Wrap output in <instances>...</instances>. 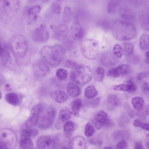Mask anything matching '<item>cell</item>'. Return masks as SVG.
<instances>
[{
	"mask_svg": "<svg viewBox=\"0 0 149 149\" xmlns=\"http://www.w3.org/2000/svg\"><path fill=\"white\" fill-rule=\"evenodd\" d=\"M40 55L47 64L53 67L59 65L63 61L65 54V50L60 44L46 46L40 49Z\"/></svg>",
	"mask_w": 149,
	"mask_h": 149,
	"instance_id": "obj_1",
	"label": "cell"
},
{
	"mask_svg": "<svg viewBox=\"0 0 149 149\" xmlns=\"http://www.w3.org/2000/svg\"><path fill=\"white\" fill-rule=\"evenodd\" d=\"M112 33L116 39L122 41L130 40L134 38L136 33L135 25L125 20H118L115 22L112 27Z\"/></svg>",
	"mask_w": 149,
	"mask_h": 149,
	"instance_id": "obj_2",
	"label": "cell"
},
{
	"mask_svg": "<svg viewBox=\"0 0 149 149\" xmlns=\"http://www.w3.org/2000/svg\"><path fill=\"white\" fill-rule=\"evenodd\" d=\"M56 114V109L53 106L41 103L37 123L38 127L45 130L50 127L54 122Z\"/></svg>",
	"mask_w": 149,
	"mask_h": 149,
	"instance_id": "obj_3",
	"label": "cell"
},
{
	"mask_svg": "<svg viewBox=\"0 0 149 149\" xmlns=\"http://www.w3.org/2000/svg\"><path fill=\"white\" fill-rule=\"evenodd\" d=\"M93 76L90 68L85 65L77 67L72 71L71 74V79L76 84L81 85L86 84L92 79Z\"/></svg>",
	"mask_w": 149,
	"mask_h": 149,
	"instance_id": "obj_4",
	"label": "cell"
},
{
	"mask_svg": "<svg viewBox=\"0 0 149 149\" xmlns=\"http://www.w3.org/2000/svg\"><path fill=\"white\" fill-rule=\"evenodd\" d=\"M80 49L83 56L88 59H96L100 54L99 43L95 39H86L84 40L81 43Z\"/></svg>",
	"mask_w": 149,
	"mask_h": 149,
	"instance_id": "obj_5",
	"label": "cell"
},
{
	"mask_svg": "<svg viewBox=\"0 0 149 149\" xmlns=\"http://www.w3.org/2000/svg\"><path fill=\"white\" fill-rule=\"evenodd\" d=\"M10 45L13 54L18 58L24 57L28 51L27 40L22 35H17L12 37L10 41Z\"/></svg>",
	"mask_w": 149,
	"mask_h": 149,
	"instance_id": "obj_6",
	"label": "cell"
},
{
	"mask_svg": "<svg viewBox=\"0 0 149 149\" xmlns=\"http://www.w3.org/2000/svg\"><path fill=\"white\" fill-rule=\"evenodd\" d=\"M0 142L7 148L13 149L17 146V137L15 132L8 128H3L0 130Z\"/></svg>",
	"mask_w": 149,
	"mask_h": 149,
	"instance_id": "obj_7",
	"label": "cell"
},
{
	"mask_svg": "<svg viewBox=\"0 0 149 149\" xmlns=\"http://www.w3.org/2000/svg\"><path fill=\"white\" fill-rule=\"evenodd\" d=\"M45 25L42 24L34 30L31 36L33 41L38 43H42L48 40L49 34L48 32L45 30Z\"/></svg>",
	"mask_w": 149,
	"mask_h": 149,
	"instance_id": "obj_8",
	"label": "cell"
},
{
	"mask_svg": "<svg viewBox=\"0 0 149 149\" xmlns=\"http://www.w3.org/2000/svg\"><path fill=\"white\" fill-rule=\"evenodd\" d=\"M95 125L97 129L111 126L112 123L107 114L104 111H100L96 114L94 118Z\"/></svg>",
	"mask_w": 149,
	"mask_h": 149,
	"instance_id": "obj_9",
	"label": "cell"
},
{
	"mask_svg": "<svg viewBox=\"0 0 149 149\" xmlns=\"http://www.w3.org/2000/svg\"><path fill=\"white\" fill-rule=\"evenodd\" d=\"M33 69L35 75L39 77H44L48 75L50 72L49 66L42 60H39L34 63Z\"/></svg>",
	"mask_w": 149,
	"mask_h": 149,
	"instance_id": "obj_10",
	"label": "cell"
},
{
	"mask_svg": "<svg viewBox=\"0 0 149 149\" xmlns=\"http://www.w3.org/2000/svg\"><path fill=\"white\" fill-rule=\"evenodd\" d=\"M19 6V0H4L3 13L10 17L18 11Z\"/></svg>",
	"mask_w": 149,
	"mask_h": 149,
	"instance_id": "obj_11",
	"label": "cell"
},
{
	"mask_svg": "<svg viewBox=\"0 0 149 149\" xmlns=\"http://www.w3.org/2000/svg\"><path fill=\"white\" fill-rule=\"evenodd\" d=\"M56 142L52 137L42 135L39 137L36 141V145L38 148L49 149L54 148Z\"/></svg>",
	"mask_w": 149,
	"mask_h": 149,
	"instance_id": "obj_12",
	"label": "cell"
},
{
	"mask_svg": "<svg viewBox=\"0 0 149 149\" xmlns=\"http://www.w3.org/2000/svg\"><path fill=\"white\" fill-rule=\"evenodd\" d=\"M131 70L130 65L122 64L109 70L107 72V74L110 77H117L130 73Z\"/></svg>",
	"mask_w": 149,
	"mask_h": 149,
	"instance_id": "obj_13",
	"label": "cell"
},
{
	"mask_svg": "<svg viewBox=\"0 0 149 149\" xmlns=\"http://www.w3.org/2000/svg\"><path fill=\"white\" fill-rule=\"evenodd\" d=\"M40 105L41 103L38 104L31 109L30 115L26 123V126L27 127L32 128L37 124Z\"/></svg>",
	"mask_w": 149,
	"mask_h": 149,
	"instance_id": "obj_14",
	"label": "cell"
},
{
	"mask_svg": "<svg viewBox=\"0 0 149 149\" xmlns=\"http://www.w3.org/2000/svg\"><path fill=\"white\" fill-rule=\"evenodd\" d=\"M113 89L116 91L134 92L136 91L137 88L134 83L132 81L130 80L127 81L126 84L113 86Z\"/></svg>",
	"mask_w": 149,
	"mask_h": 149,
	"instance_id": "obj_15",
	"label": "cell"
},
{
	"mask_svg": "<svg viewBox=\"0 0 149 149\" xmlns=\"http://www.w3.org/2000/svg\"><path fill=\"white\" fill-rule=\"evenodd\" d=\"M139 17L140 24L142 28L145 30H148L149 29L148 9H143L140 11L139 14Z\"/></svg>",
	"mask_w": 149,
	"mask_h": 149,
	"instance_id": "obj_16",
	"label": "cell"
},
{
	"mask_svg": "<svg viewBox=\"0 0 149 149\" xmlns=\"http://www.w3.org/2000/svg\"><path fill=\"white\" fill-rule=\"evenodd\" d=\"M41 8L38 5H36L29 10L28 17L27 23L29 25H31L34 24L37 20L38 16L40 13Z\"/></svg>",
	"mask_w": 149,
	"mask_h": 149,
	"instance_id": "obj_17",
	"label": "cell"
},
{
	"mask_svg": "<svg viewBox=\"0 0 149 149\" xmlns=\"http://www.w3.org/2000/svg\"><path fill=\"white\" fill-rule=\"evenodd\" d=\"M22 98V97L21 95L13 92L8 93L5 96L6 101L14 106H17L20 104Z\"/></svg>",
	"mask_w": 149,
	"mask_h": 149,
	"instance_id": "obj_18",
	"label": "cell"
},
{
	"mask_svg": "<svg viewBox=\"0 0 149 149\" xmlns=\"http://www.w3.org/2000/svg\"><path fill=\"white\" fill-rule=\"evenodd\" d=\"M71 31L72 37L76 39H81L85 34L84 29L78 23L74 24L72 27Z\"/></svg>",
	"mask_w": 149,
	"mask_h": 149,
	"instance_id": "obj_19",
	"label": "cell"
},
{
	"mask_svg": "<svg viewBox=\"0 0 149 149\" xmlns=\"http://www.w3.org/2000/svg\"><path fill=\"white\" fill-rule=\"evenodd\" d=\"M118 11L120 16L125 20L128 21L132 19L133 17L132 11L127 6L125 5L120 7Z\"/></svg>",
	"mask_w": 149,
	"mask_h": 149,
	"instance_id": "obj_20",
	"label": "cell"
},
{
	"mask_svg": "<svg viewBox=\"0 0 149 149\" xmlns=\"http://www.w3.org/2000/svg\"><path fill=\"white\" fill-rule=\"evenodd\" d=\"M55 36L59 40H62L65 38L67 36L68 32V27L65 25H62L58 27L55 26Z\"/></svg>",
	"mask_w": 149,
	"mask_h": 149,
	"instance_id": "obj_21",
	"label": "cell"
},
{
	"mask_svg": "<svg viewBox=\"0 0 149 149\" xmlns=\"http://www.w3.org/2000/svg\"><path fill=\"white\" fill-rule=\"evenodd\" d=\"M72 145L74 149H85L86 146V139L81 136H77L72 139Z\"/></svg>",
	"mask_w": 149,
	"mask_h": 149,
	"instance_id": "obj_22",
	"label": "cell"
},
{
	"mask_svg": "<svg viewBox=\"0 0 149 149\" xmlns=\"http://www.w3.org/2000/svg\"><path fill=\"white\" fill-rule=\"evenodd\" d=\"M52 98L58 103H62L65 101L67 98V94L64 92L60 90H56L52 92L51 95Z\"/></svg>",
	"mask_w": 149,
	"mask_h": 149,
	"instance_id": "obj_23",
	"label": "cell"
},
{
	"mask_svg": "<svg viewBox=\"0 0 149 149\" xmlns=\"http://www.w3.org/2000/svg\"><path fill=\"white\" fill-rule=\"evenodd\" d=\"M82 104V100L80 99H77L73 101L69 111L70 113L75 117L78 116Z\"/></svg>",
	"mask_w": 149,
	"mask_h": 149,
	"instance_id": "obj_24",
	"label": "cell"
},
{
	"mask_svg": "<svg viewBox=\"0 0 149 149\" xmlns=\"http://www.w3.org/2000/svg\"><path fill=\"white\" fill-rule=\"evenodd\" d=\"M67 90L68 94L70 96L73 97L78 96L81 92L79 87L72 83H69L68 84Z\"/></svg>",
	"mask_w": 149,
	"mask_h": 149,
	"instance_id": "obj_25",
	"label": "cell"
},
{
	"mask_svg": "<svg viewBox=\"0 0 149 149\" xmlns=\"http://www.w3.org/2000/svg\"><path fill=\"white\" fill-rule=\"evenodd\" d=\"M19 145L22 149H32L33 147V143L31 139L21 137L19 141Z\"/></svg>",
	"mask_w": 149,
	"mask_h": 149,
	"instance_id": "obj_26",
	"label": "cell"
},
{
	"mask_svg": "<svg viewBox=\"0 0 149 149\" xmlns=\"http://www.w3.org/2000/svg\"><path fill=\"white\" fill-rule=\"evenodd\" d=\"M132 104L134 108L137 111H140L143 108L144 102L142 97L136 96L133 97L131 100Z\"/></svg>",
	"mask_w": 149,
	"mask_h": 149,
	"instance_id": "obj_27",
	"label": "cell"
},
{
	"mask_svg": "<svg viewBox=\"0 0 149 149\" xmlns=\"http://www.w3.org/2000/svg\"><path fill=\"white\" fill-rule=\"evenodd\" d=\"M119 4L118 0H110L108 4L107 11L111 15L115 14L117 11Z\"/></svg>",
	"mask_w": 149,
	"mask_h": 149,
	"instance_id": "obj_28",
	"label": "cell"
},
{
	"mask_svg": "<svg viewBox=\"0 0 149 149\" xmlns=\"http://www.w3.org/2000/svg\"><path fill=\"white\" fill-rule=\"evenodd\" d=\"M149 38L148 35L143 34L140 37L139 41V45L140 48L143 50L149 49Z\"/></svg>",
	"mask_w": 149,
	"mask_h": 149,
	"instance_id": "obj_29",
	"label": "cell"
},
{
	"mask_svg": "<svg viewBox=\"0 0 149 149\" xmlns=\"http://www.w3.org/2000/svg\"><path fill=\"white\" fill-rule=\"evenodd\" d=\"M84 93L86 97L92 98L97 95V92L95 86L94 85H91L86 88L84 90Z\"/></svg>",
	"mask_w": 149,
	"mask_h": 149,
	"instance_id": "obj_30",
	"label": "cell"
},
{
	"mask_svg": "<svg viewBox=\"0 0 149 149\" xmlns=\"http://www.w3.org/2000/svg\"><path fill=\"white\" fill-rule=\"evenodd\" d=\"M113 136L114 139L117 140H124L128 138L129 134L126 130H118L113 133Z\"/></svg>",
	"mask_w": 149,
	"mask_h": 149,
	"instance_id": "obj_31",
	"label": "cell"
},
{
	"mask_svg": "<svg viewBox=\"0 0 149 149\" xmlns=\"http://www.w3.org/2000/svg\"><path fill=\"white\" fill-rule=\"evenodd\" d=\"M106 100L107 103L113 107H117L119 105V99L115 94H111L107 96Z\"/></svg>",
	"mask_w": 149,
	"mask_h": 149,
	"instance_id": "obj_32",
	"label": "cell"
},
{
	"mask_svg": "<svg viewBox=\"0 0 149 149\" xmlns=\"http://www.w3.org/2000/svg\"><path fill=\"white\" fill-rule=\"evenodd\" d=\"M38 133V130L36 129H26L24 130L22 132L21 137L31 139V138L35 137Z\"/></svg>",
	"mask_w": 149,
	"mask_h": 149,
	"instance_id": "obj_33",
	"label": "cell"
},
{
	"mask_svg": "<svg viewBox=\"0 0 149 149\" xmlns=\"http://www.w3.org/2000/svg\"><path fill=\"white\" fill-rule=\"evenodd\" d=\"M0 56L1 57L3 65H7L10 63V53L3 48L0 54Z\"/></svg>",
	"mask_w": 149,
	"mask_h": 149,
	"instance_id": "obj_34",
	"label": "cell"
},
{
	"mask_svg": "<svg viewBox=\"0 0 149 149\" xmlns=\"http://www.w3.org/2000/svg\"><path fill=\"white\" fill-rule=\"evenodd\" d=\"M75 126V123L73 122L68 121L63 125V130L65 133L67 134H70L74 131Z\"/></svg>",
	"mask_w": 149,
	"mask_h": 149,
	"instance_id": "obj_35",
	"label": "cell"
},
{
	"mask_svg": "<svg viewBox=\"0 0 149 149\" xmlns=\"http://www.w3.org/2000/svg\"><path fill=\"white\" fill-rule=\"evenodd\" d=\"M72 14L71 9L68 7L65 8L63 14V19L65 22H69L71 19Z\"/></svg>",
	"mask_w": 149,
	"mask_h": 149,
	"instance_id": "obj_36",
	"label": "cell"
},
{
	"mask_svg": "<svg viewBox=\"0 0 149 149\" xmlns=\"http://www.w3.org/2000/svg\"><path fill=\"white\" fill-rule=\"evenodd\" d=\"M105 70L101 67L97 68L96 70V79L99 81H102L104 77Z\"/></svg>",
	"mask_w": 149,
	"mask_h": 149,
	"instance_id": "obj_37",
	"label": "cell"
},
{
	"mask_svg": "<svg viewBox=\"0 0 149 149\" xmlns=\"http://www.w3.org/2000/svg\"><path fill=\"white\" fill-rule=\"evenodd\" d=\"M68 74L67 70L63 68L58 69L56 73L57 78L60 80H63L67 77Z\"/></svg>",
	"mask_w": 149,
	"mask_h": 149,
	"instance_id": "obj_38",
	"label": "cell"
},
{
	"mask_svg": "<svg viewBox=\"0 0 149 149\" xmlns=\"http://www.w3.org/2000/svg\"><path fill=\"white\" fill-rule=\"evenodd\" d=\"M70 111L67 110L61 109L59 113V118L62 121H66L70 118Z\"/></svg>",
	"mask_w": 149,
	"mask_h": 149,
	"instance_id": "obj_39",
	"label": "cell"
},
{
	"mask_svg": "<svg viewBox=\"0 0 149 149\" xmlns=\"http://www.w3.org/2000/svg\"><path fill=\"white\" fill-rule=\"evenodd\" d=\"M113 54L118 58H120L123 54V50L121 46L119 44H115L113 47Z\"/></svg>",
	"mask_w": 149,
	"mask_h": 149,
	"instance_id": "obj_40",
	"label": "cell"
},
{
	"mask_svg": "<svg viewBox=\"0 0 149 149\" xmlns=\"http://www.w3.org/2000/svg\"><path fill=\"white\" fill-rule=\"evenodd\" d=\"M95 132V129L92 125L89 123H87L86 125L85 129V134L87 137L92 136Z\"/></svg>",
	"mask_w": 149,
	"mask_h": 149,
	"instance_id": "obj_41",
	"label": "cell"
},
{
	"mask_svg": "<svg viewBox=\"0 0 149 149\" xmlns=\"http://www.w3.org/2000/svg\"><path fill=\"white\" fill-rule=\"evenodd\" d=\"M133 125L136 127H140L148 131L149 130V125L148 123H144L142 122L139 119H135L133 122Z\"/></svg>",
	"mask_w": 149,
	"mask_h": 149,
	"instance_id": "obj_42",
	"label": "cell"
},
{
	"mask_svg": "<svg viewBox=\"0 0 149 149\" xmlns=\"http://www.w3.org/2000/svg\"><path fill=\"white\" fill-rule=\"evenodd\" d=\"M57 1L53 2L51 5V8L53 12L55 14H58L61 12V6Z\"/></svg>",
	"mask_w": 149,
	"mask_h": 149,
	"instance_id": "obj_43",
	"label": "cell"
},
{
	"mask_svg": "<svg viewBox=\"0 0 149 149\" xmlns=\"http://www.w3.org/2000/svg\"><path fill=\"white\" fill-rule=\"evenodd\" d=\"M124 49L126 53L128 55H132L134 51V47L130 43L126 42L123 44Z\"/></svg>",
	"mask_w": 149,
	"mask_h": 149,
	"instance_id": "obj_44",
	"label": "cell"
},
{
	"mask_svg": "<svg viewBox=\"0 0 149 149\" xmlns=\"http://www.w3.org/2000/svg\"><path fill=\"white\" fill-rule=\"evenodd\" d=\"M148 72H142L137 74L136 76V79L138 81H140L144 78L148 77Z\"/></svg>",
	"mask_w": 149,
	"mask_h": 149,
	"instance_id": "obj_45",
	"label": "cell"
},
{
	"mask_svg": "<svg viewBox=\"0 0 149 149\" xmlns=\"http://www.w3.org/2000/svg\"><path fill=\"white\" fill-rule=\"evenodd\" d=\"M127 146V143L125 140H120L116 144V148L117 149H124Z\"/></svg>",
	"mask_w": 149,
	"mask_h": 149,
	"instance_id": "obj_46",
	"label": "cell"
},
{
	"mask_svg": "<svg viewBox=\"0 0 149 149\" xmlns=\"http://www.w3.org/2000/svg\"><path fill=\"white\" fill-rule=\"evenodd\" d=\"M100 102V98L99 97H97L91 101L90 103V105L91 107H97L99 105Z\"/></svg>",
	"mask_w": 149,
	"mask_h": 149,
	"instance_id": "obj_47",
	"label": "cell"
},
{
	"mask_svg": "<svg viewBox=\"0 0 149 149\" xmlns=\"http://www.w3.org/2000/svg\"><path fill=\"white\" fill-rule=\"evenodd\" d=\"M142 88L144 91L148 92L149 83L147 81H144L142 84Z\"/></svg>",
	"mask_w": 149,
	"mask_h": 149,
	"instance_id": "obj_48",
	"label": "cell"
},
{
	"mask_svg": "<svg viewBox=\"0 0 149 149\" xmlns=\"http://www.w3.org/2000/svg\"><path fill=\"white\" fill-rule=\"evenodd\" d=\"M90 142L91 144H93L97 146H100L102 145V142L100 141H93V140H91Z\"/></svg>",
	"mask_w": 149,
	"mask_h": 149,
	"instance_id": "obj_49",
	"label": "cell"
},
{
	"mask_svg": "<svg viewBox=\"0 0 149 149\" xmlns=\"http://www.w3.org/2000/svg\"><path fill=\"white\" fill-rule=\"evenodd\" d=\"M134 149H143V146L141 143L140 142H137L135 143L134 146Z\"/></svg>",
	"mask_w": 149,
	"mask_h": 149,
	"instance_id": "obj_50",
	"label": "cell"
},
{
	"mask_svg": "<svg viewBox=\"0 0 149 149\" xmlns=\"http://www.w3.org/2000/svg\"><path fill=\"white\" fill-rule=\"evenodd\" d=\"M149 134H148L146 135L145 140L146 145L148 148H149Z\"/></svg>",
	"mask_w": 149,
	"mask_h": 149,
	"instance_id": "obj_51",
	"label": "cell"
},
{
	"mask_svg": "<svg viewBox=\"0 0 149 149\" xmlns=\"http://www.w3.org/2000/svg\"><path fill=\"white\" fill-rule=\"evenodd\" d=\"M145 61L147 64H149V51L147 52L145 54Z\"/></svg>",
	"mask_w": 149,
	"mask_h": 149,
	"instance_id": "obj_52",
	"label": "cell"
},
{
	"mask_svg": "<svg viewBox=\"0 0 149 149\" xmlns=\"http://www.w3.org/2000/svg\"><path fill=\"white\" fill-rule=\"evenodd\" d=\"M3 78L0 74V86L3 84Z\"/></svg>",
	"mask_w": 149,
	"mask_h": 149,
	"instance_id": "obj_53",
	"label": "cell"
},
{
	"mask_svg": "<svg viewBox=\"0 0 149 149\" xmlns=\"http://www.w3.org/2000/svg\"><path fill=\"white\" fill-rule=\"evenodd\" d=\"M0 149H6V147L0 142Z\"/></svg>",
	"mask_w": 149,
	"mask_h": 149,
	"instance_id": "obj_54",
	"label": "cell"
},
{
	"mask_svg": "<svg viewBox=\"0 0 149 149\" xmlns=\"http://www.w3.org/2000/svg\"><path fill=\"white\" fill-rule=\"evenodd\" d=\"M104 149H112L113 148L112 147H111L107 146L104 147Z\"/></svg>",
	"mask_w": 149,
	"mask_h": 149,
	"instance_id": "obj_55",
	"label": "cell"
},
{
	"mask_svg": "<svg viewBox=\"0 0 149 149\" xmlns=\"http://www.w3.org/2000/svg\"><path fill=\"white\" fill-rule=\"evenodd\" d=\"M5 87L6 88H8L10 87V85L8 84H6L5 85Z\"/></svg>",
	"mask_w": 149,
	"mask_h": 149,
	"instance_id": "obj_56",
	"label": "cell"
},
{
	"mask_svg": "<svg viewBox=\"0 0 149 149\" xmlns=\"http://www.w3.org/2000/svg\"><path fill=\"white\" fill-rule=\"evenodd\" d=\"M3 48L1 47V44H0V54L1 52V51H2V50H3Z\"/></svg>",
	"mask_w": 149,
	"mask_h": 149,
	"instance_id": "obj_57",
	"label": "cell"
},
{
	"mask_svg": "<svg viewBox=\"0 0 149 149\" xmlns=\"http://www.w3.org/2000/svg\"><path fill=\"white\" fill-rule=\"evenodd\" d=\"M50 0H43V1L45 3L48 2Z\"/></svg>",
	"mask_w": 149,
	"mask_h": 149,
	"instance_id": "obj_58",
	"label": "cell"
},
{
	"mask_svg": "<svg viewBox=\"0 0 149 149\" xmlns=\"http://www.w3.org/2000/svg\"><path fill=\"white\" fill-rule=\"evenodd\" d=\"M2 97V94L1 92L0 91V99Z\"/></svg>",
	"mask_w": 149,
	"mask_h": 149,
	"instance_id": "obj_59",
	"label": "cell"
},
{
	"mask_svg": "<svg viewBox=\"0 0 149 149\" xmlns=\"http://www.w3.org/2000/svg\"><path fill=\"white\" fill-rule=\"evenodd\" d=\"M60 0H56V1H60Z\"/></svg>",
	"mask_w": 149,
	"mask_h": 149,
	"instance_id": "obj_60",
	"label": "cell"
},
{
	"mask_svg": "<svg viewBox=\"0 0 149 149\" xmlns=\"http://www.w3.org/2000/svg\"><path fill=\"white\" fill-rule=\"evenodd\" d=\"M3 0H0V1H3Z\"/></svg>",
	"mask_w": 149,
	"mask_h": 149,
	"instance_id": "obj_61",
	"label": "cell"
}]
</instances>
